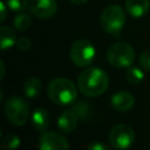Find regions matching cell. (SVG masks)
<instances>
[{"mask_svg":"<svg viewBox=\"0 0 150 150\" xmlns=\"http://www.w3.org/2000/svg\"><path fill=\"white\" fill-rule=\"evenodd\" d=\"M77 87L84 96L97 97L108 89L109 77L101 68L87 67L77 77Z\"/></svg>","mask_w":150,"mask_h":150,"instance_id":"cell-1","label":"cell"},{"mask_svg":"<svg viewBox=\"0 0 150 150\" xmlns=\"http://www.w3.org/2000/svg\"><path fill=\"white\" fill-rule=\"evenodd\" d=\"M47 96L49 100L59 105H68L75 103L77 97V89L73 81L66 77H56L47 86Z\"/></svg>","mask_w":150,"mask_h":150,"instance_id":"cell-2","label":"cell"},{"mask_svg":"<svg viewBox=\"0 0 150 150\" xmlns=\"http://www.w3.org/2000/svg\"><path fill=\"white\" fill-rule=\"evenodd\" d=\"M100 23L105 33L118 36L125 23V14L123 8L118 5L107 6L101 13Z\"/></svg>","mask_w":150,"mask_h":150,"instance_id":"cell-3","label":"cell"},{"mask_svg":"<svg viewBox=\"0 0 150 150\" xmlns=\"http://www.w3.org/2000/svg\"><path fill=\"white\" fill-rule=\"evenodd\" d=\"M4 111L9 123L14 127L25 125L29 118V107L27 102L18 95H13L6 100Z\"/></svg>","mask_w":150,"mask_h":150,"instance_id":"cell-4","label":"cell"},{"mask_svg":"<svg viewBox=\"0 0 150 150\" xmlns=\"http://www.w3.org/2000/svg\"><path fill=\"white\" fill-rule=\"evenodd\" d=\"M107 60L115 68H129L135 60V49L128 42H115L107 50Z\"/></svg>","mask_w":150,"mask_h":150,"instance_id":"cell-5","label":"cell"},{"mask_svg":"<svg viewBox=\"0 0 150 150\" xmlns=\"http://www.w3.org/2000/svg\"><path fill=\"white\" fill-rule=\"evenodd\" d=\"M95 47L86 39H80L75 41L70 47V60L77 67H88L95 59Z\"/></svg>","mask_w":150,"mask_h":150,"instance_id":"cell-6","label":"cell"},{"mask_svg":"<svg viewBox=\"0 0 150 150\" xmlns=\"http://www.w3.org/2000/svg\"><path fill=\"white\" fill-rule=\"evenodd\" d=\"M108 141L115 150H127L135 141V132L128 124H116L109 131Z\"/></svg>","mask_w":150,"mask_h":150,"instance_id":"cell-7","label":"cell"},{"mask_svg":"<svg viewBox=\"0 0 150 150\" xmlns=\"http://www.w3.org/2000/svg\"><path fill=\"white\" fill-rule=\"evenodd\" d=\"M38 145L40 150H69L70 148L68 139L55 131H42Z\"/></svg>","mask_w":150,"mask_h":150,"instance_id":"cell-8","label":"cell"},{"mask_svg":"<svg viewBox=\"0 0 150 150\" xmlns=\"http://www.w3.org/2000/svg\"><path fill=\"white\" fill-rule=\"evenodd\" d=\"M28 11L39 19H49L57 11L56 0H29Z\"/></svg>","mask_w":150,"mask_h":150,"instance_id":"cell-9","label":"cell"},{"mask_svg":"<svg viewBox=\"0 0 150 150\" xmlns=\"http://www.w3.org/2000/svg\"><path fill=\"white\" fill-rule=\"evenodd\" d=\"M110 103H111V107L115 110L121 111V112H125V111L130 110L134 107L135 98L130 93L121 90V91H116L111 96Z\"/></svg>","mask_w":150,"mask_h":150,"instance_id":"cell-10","label":"cell"},{"mask_svg":"<svg viewBox=\"0 0 150 150\" xmlns=\"http://www.w3.org/2000/svg\"><path fill=\"white\" fill-rule=\"evenodd\" d=\"M77 122H79L77 115L71 109H68L60 114L57 118V127L63 132H71L77 127Z\"/></svg>","mask_w":150,"mask_h":150,"instance_id":"cell-11","label":"cell"},{"mask_svg":"<svg viewBox=\"0 0 150 150\" xmlns=\"http://www.w3.org/2000/svg\"><path fill=\"white\" fill-rule=\"evenodd\" d=\"M125 8L132 18H142L149 12L150 0H125Z\"/></svg>","mask_w":150,"mask_h":150,"instance_id":"cell-12","label":"cell"},{"mask_svg":"<svg viewBox=\"0 0 150 150\" xmlns=\"http://www.w3.org/2000/svg\"><path fill=\"white\" fill-rule=\"evenodd\" d=\"M30 123L34 129L38 131H45L49 125V115L48 111L43 108L35 109L30 115Z\"/></svg>","mask_w":150,"mask_h":150,"instance_id":"cell-13","label":"cell"},{"mask_svg":"<svg viewBox=\"0 0 150 150\" xmlns=\"http://www.w3.org/2000/svg\"><path fill=\"white\" fill-rule=\"evenodd\" d=\"M16 35L15 32L7 27V26H2L0 28V46H1V50H7L9 48H12L15 43H16Z\"/></svg>","mask_w":150,"mask_h":150,"instance_id":"cell-14","label":"cell"},{"mask_svg":"<svg viewBox=\"0 0 150 150\" xmlns=\"http://www.w3.org/2000/svg\"><path fill=\"white\" fill-rule=\"evenodd\" d=\"M42 90V82L38 77H29L23 82V93L27 97L34 98L40 95Z\"/></svg>","mask_w":150,"mask_h":150,"instance_id":"cell-15","label":"cell"},{"mask_svg":"<svg viewBox=\"0 0 150 150\" xmlns=\"http://www.w3.org/2000/svg\"><path fill=\"white\" fill-rule=\"evenodd\" d=\"M30 25H32V16H30V14L25 13V12H20L19 14H16L13 20L14 28L20 32L27 30L30 27Z\"/></svg>","mask_w":150,"mask_h":150,"instance_id":"cell-16","label":"cell"},{"mask_svg":"<svg viewBox=\"0 0 150 150\" xmlns=\"http://www.w3.org/2000/svg\"><path fill=\"white\" fill-rule=\"evenodd\" d=\"M71 110L77 115L79 120H81V121H86L90 116V107H89L88 102L79 101L71 107Z\"/></svg>","mask_w":150,"mask_h":150,"instance_id":"cell-17","label":"cell"},{"mask_svg":"<svg viewBox=\"0 0 150 150\" xmlns=\"http://www.w3.org/2000/svg\"><path fill=\"white\" fill-rule=\"evenodd\" d=\"M125 76H127V80L129 83L131 84H138L143 81L144 79V73L137 68V67H129L127 69V73H125Z\"/></svg>","mask_w":150,"mask_h":150,"instance_id":"cell-18","label":"cell"},{"mask_svg":"<svg viewBox=\"0 0 150 150\" xmlns=\"http://www.w3.org/2000/svg\"><path fill=\"white\" fill-rule=\"evenodd\" d=\"M20 145V137L15 134H7L2 139V150H15Z\"/></svg>","mask_w":150,"mask_h":150,"instance_id":"cell-19","label":"cell"},{"mask_svg":"<svg viewBox=\"0 0 150 150\" xmlns=\"http://www.w3.org/2000/svg\"><path fill=\"white\" fill-rule=\"evenodd\" d=\"M28 1L29 0H6V4L13 12H22L25 8H28Z\"/></svg>","mask_w":150,"mask_h":150,"instance_id":"cell-20","label":"cell"},{"mask_svg":"<svg viewBox=\"0 0 150 150\" xmlns=\"http://www.w3.org/2000/svg\"><path fill=\"white\" fill-rule=\"evenodd\" d=\"M138 62H139V66H141L142 69L150 71V49L144 50V52L139 55Z\"/></svg>","mask_w":150,"mask_h":150,"instance_id":"cell-21","label":"cell"},{"mask_svg":"<svg viewBox=\"0 0 150 150\" xmlns=\"http://www.w3.org/2000/svg\"><path fill=\"white\" fill-rule=\"evenodd\" d=\"M16 46H18V48L20 49V50H28L30 47H32V41H30V39L29 38H27V36H22V38H20L18 41H16Z\"/></svg>","mask_w":150,"mask_h":150,"instance_id":"cell-22","label":"cell"},{"mask_svg":"<svg viewBox=\"0 0 150 150\" xmlns=\"http://www.w3.org/2000/svg\"><path fill=\"white\" fill-rule=\"evenodd\" d=\"M87 150H109V148L100 141H94L87 146Z\"/></svg>","mask_w":150,"mask_h":150,"instance_id":"cell-23","label":"cell"},{"mask_svg":"<svg viewBox=\"0 0 150 150\" xmlns=\"http://www.w3.org/2000/svg\"><path fill=\"white\" fill-rule=\"evenodd\" d=\"M6 5L5 2H0V9H1V14H0V22H4L6 16H7V9H6Z\"/></svg>","mask_w":150,"mask_h":150,"instance_id":"cell-24","label":"cell"},{"mask_svg":"<svg viewBox=\"0 0 150 150\" xmlns=\"http://www.w3.org/2000/svg\"><path fill=\"white\" fill-rule=\"evenodd\" d=\"M0 68H1V75H0V79L2 80L4 76H5V64H4V61H0Z\"/></svg>","mask_w":150,"mask_h":150,"instance_id":"cell-25","label":"cell"},{"mask_svg":"<svg viewBox=\"0 0 150 150\" xmlns=\"http://www.w3.org/2000/svg\"><path fill=\"white\" fill-rule=\"evenodd\" d=\"M69 1L73 2V4H75V5H82V4L87 2L88 0H69Z\"/></svg>","mask_w":150,"mask_h":150,"instance_id":"cell-26","label":"cell"}]
</instances>
